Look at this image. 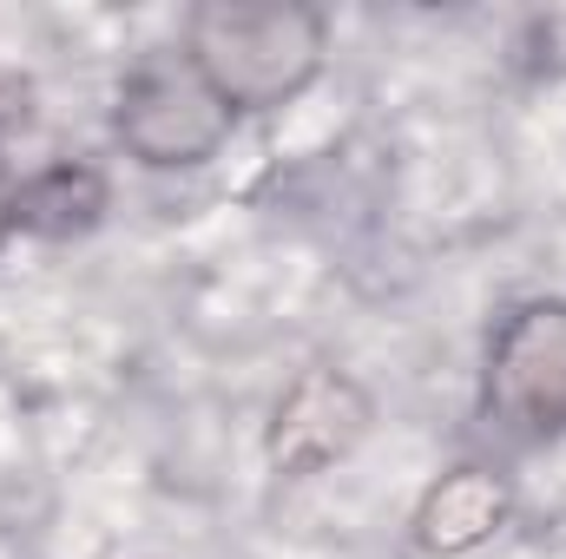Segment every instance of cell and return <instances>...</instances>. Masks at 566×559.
<instances>
[{
	"instance_id": "obj_6",
	"label": "cell",
	"mask_w": 566,
	"mask_h": 559,
	"mask_svg": "<svg viewBox=\"0 0 566 559\" xmlns=\"http://www.w3.org/2000/svg\"><path fill=\"white\" fill-rule=\"evenodd\" d=\"M99 211H106V178L93 165L53 158L40 171H20V231L73 238V231H93Z\"/></svg>"
},
{
	"instance_id": "obj_3",
	"label": "cell",
	"mask_w": 566,
	"mask_h": 559,
	"mask_svg": "<svg viewBox=\"0 0 566 559\" xmlns=\"http://www.w3.org/2000/svg\"><path fill=\"white\" fill-rule=\"evenodd\" d=\"M106 133L126 165L171 178V171H205L211 158H224V145L238 139V113L205 86V73L171 40L119 73Z\"/></svg>"
},
{
	"instance_id": "obj_2",
	"label": "cell",
	"mask_w": 566,
	"mask_h": 559,
	"mask_svg": "<svg viewBox=\"0 0 566 559\" xmlns=\"http://www.w3.org/2000/svg\"><path fill=\"white\" fill-rule=\"evenodd\" d=\"M474 421L501 461L566 441V296H521L494 316L474 369Z\"/></svg>"
},
{
	"instance_id": "obj_7",
	"label": "cell",
	"mask_w": 566,
	"mask_h": 559,
	"mask_svg": "<svg viewBox=\"0 0 566 559\" xmlns=\"http://www.w3.org/2000/svg\"><path fill=\"white\" fill-rule=\"evenodd\" d=\"M20 238V171H13V158L0 151V251Z\"/></svg>"
},
{
	"instance_id": "obj_5",
	"label": "cell",
	"mask_w": 566,
	"mask_h": 559,
	"mask_svg": "<svg viewBox=\"0 0 566 559\" xmlns=\"http://www.w3.org/2000/svg\"><path fill=\"white\" fill-rule=\"evenodd\" d=\"M521 520V487L501 454H468L441 467L409 514V547L422 559H474L501 547Z\"/></svg>"
},
{
	"instance_id": "obj_4",
	"label": "cell",
	"mask_w": 566,
	"mask_h": 559,
	"mask_svg": "<svg viewBox=\"0 0 566 559\" xmlns=\"http://www.w3.org/2000/svg\"><path fill=\"white\" fill-rule=\"evenodd\" d=\"M376 428V395L336 369V362H310L277 389L271 415H264V467L277 481H323L336 474Z\"/></svg>"
},
{
	"instance_id": "obj_1",
	"label": "cell",
	"mask_w": 566,
	"mask_h": 559,
	"mask_svg": "<svg viewBox=\"0 0 566 559\" xmlns=\"http://www.w3.org/2000/svg\"><path fill=\"white\" fill-rule=\"evenodd\" d=\"M178 46L244 126L296 106L329 73V13L303 0H198Z\"/></svg>"
}]
</instances>
